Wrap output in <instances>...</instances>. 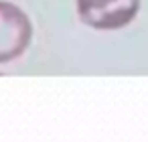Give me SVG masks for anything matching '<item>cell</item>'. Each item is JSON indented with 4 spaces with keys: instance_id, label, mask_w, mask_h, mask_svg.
Here are the masks:
<instances>
[{
    "instance_id": "obj_1",
    "label": "cell",
    "mask_w": 148,
    "mask_h": 142,
    "mask_svg": "<svg viewBox=\"0 0 148 142\" xmlns=\"http://www.w3.org/2000/svg\"><path fill=\"white\" fill-rule=\"evenodd\" d=\"M140 8V0H77L83 25L97 31H116L130 25Z\"/></svg>"
},
{
    "instance_id": "obj_2",
    "label": "cell",
    "mask_w": 148,
    "mask_h": 142,
    "mask_svg": "<svg viewBox=\"0 0 148 142\" xmlns=\"http://www.w3.org/2000/svg\"><path fill=\"white\" fill-rule=\"evenodd\" d=\"M33 37L29 16L14 4L0 0V63L21 57Z\"/></svg>"
}]
</instances>
